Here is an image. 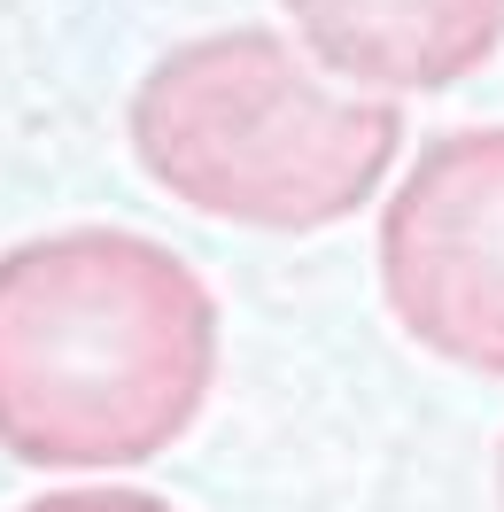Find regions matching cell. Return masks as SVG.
Masks as SVG:
<instances>
[{
  "label": "cell",
  "mask_w": 504,
  "mask_h": 512,
  "mask_svg": "<svg viewBox=\"0 0 504 512\" xmlns=\"http://www.w3.org/2000/svg\"><path fill=\"white\" fill-rule=\"evenodd\" d=\"M218 381V295L179 249L63 225L0 256V450L39 474L148 466Z\"/></svg>",
  "instance_id": "obj_1"
},
{
  "label": "cell",
  "mask_w": 504,
  "mask_h": 512,
  "mask_svg": "<svg viewBox=\"0 0 504 512\" xmlns=\"http://www.w3.org/2000/svg\"><path fill=\"white\" fill-rule=\"evenodd\" d=\"M148 187L249 233H326L357 218L404 156V109L342 86L264 24L179 39L125 109Z\"/></svg>",
  "instance_id": "obj_2"
},
{
  "label": "cell",
  "mask_w": 504,
  "mask_h": 512,
  "mask_svg": "<svg viewBox=\"0 0 504 512\" xmlns=\"http://www.w3.org/2000/svg\"><path fill=\"white\" fill-rule=\"evenodd\" d=\"M380 295L427 357L504 381V125L411 156L380 210Z\"/></svg>",
  "instance_id": "obj_3"
},
{
  "label": "cell",
  "mask_w": 504,
  "mask_h": 512,
  "mask_svg": "<svg viewBox=\"0 0 504 512\" xmlns=\"http://www.w3.org/2000/svg\"><path fill=\"white\" fill-rule=\"evenodd\" d=\"M295 47L365 94H450L497 63L504 0H280Z\"/></svg>",
  "instance_id": "obj_4"
},
{
  "label": "cell",
  "mask_w": 504,
  "mask_h": 512,
  "mask_svg": "<svg viewBox=\"0 0 504 512\" xmlns=\"http://www.w3.org/2000/svg\"><path fill=\"white\" fill-rule=\"evenodd\" d=\"M24 512H179V505H163L148 489H47Z\"/></svg>",
  "instance_id": "obj_5"
},
{
  "label": "cell",
  "mask_w": 504,
  "mask_h": 512,
  "mask_svg": "<svg viewBox=\"0 0 504 512\" xmlns=\"http://www.w3.org/2000/svg\"><path fill=\"white\" fill-rule=\"evenodd\" d=\"M497 497H504V443H497Z\"/></svg>",
  "instance_id": "obj_6"
}]
</instances>
